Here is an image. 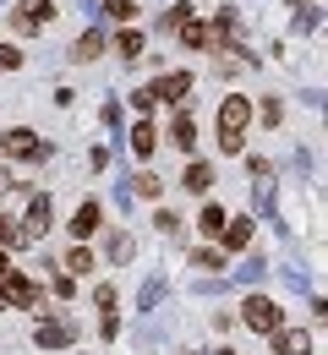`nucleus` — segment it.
Here are the masks:
<instances>
[{
    "label": "nucleus",
    "mask_w": 328,
    "mask_h": 355,
    "mask_svg": "<svg viewBox=\"0 0 328 355\" xmlns=\"http://www.w3.org/2000/svg\"><path fill=\"white\" fill-rule=\"evenodd\" d=\"M191 268H225V252H219V246H197V252H191Z\"/></svg>",
    "instance_id": "cd10ccee"
},
{
    "label": "nucleus",
    "mask_w": 328,
    "mask_h": 355,
    "mask_svg": "<svg viewBox=\"0 0 328 355\" xmlns=\"http://www.w3.org/2000/svg\"><path fill=\"white\" fill-rule=\"evenodd\" d=\"M0 66H6V71H17V66H22V55H17L11 44H0Z\"/></svg>",
    "instance_id": "e433bc0d"
},
{
    "label": "nucleus",
    "mask_w": 328,
    "mask_h": 355,
    "mask_svg": "<svg viewBox=\"0 0 328 355\" xmlns=\"http://www.w3.org/2000/svg\"><path fill=\"white\" fill-rule=\"evenodd\" d=\"M49 219H55V202H49L44 191H33V197H28V214H22V224H17V235H22V246H28V241H44Z\"/></svg>",
    "instance_id": "423d86ee"
},
{
    "label": "nucleus",
    "mask_w": 328,
    "mask_h": 355,
    "mask_svg": "<svg viewBox=\"0 0 328 355\" xmlns=\"http://www.w3.org/2000/svg\"><path fill=\"white\" fill-rule=\"evenodd\" d=\"M284 284L301 295V290H312V273H307V268H290V273H284Z\"/></svg>",
    "instance_id": "2f4dec72"
},
{
    "label": "nucleus",
    "mask_w": 328,
    "mask_h": 355,
    "mask_svg": "<svg viewBox=\"0 0 328 355\" xmlns=\"http://www.w3.org/2000/svg\"><path fill=\"white\" fill-rule=\"evenodd\" d=\"M181 44L187 49H214V22H181Z\"/></svg>",
    "instance_id": "dca6fc26"
},
{
    "label": "nucleus",
    "mask_w": 328,
    "mask_h": 355,
    "mask_svg": "<svg viewBox=\"0 0 328 355\" xmlns=\"http://www.w3.org/2000/svg\"><path fill=\"white\" fill-rule=\"evenodd\" d=\"M219 355H235V350H219Z\"/></svg>",
    "instance_id": "58836bf2"
},
{
    "label": "nucleus",
    "mask_w": 328,
    "mask_h": 355,
    "mask_svg": "<svg viewBox=\"0 0 328 355\" xmlns=\"http://www.w3.org/2000/svg\"><path fill=\"white\" fill-rule=\"evenodd\" d=\"M279 115H284V104L268 93V98H263V126H279Z\"/></svg>",
    "instance_id": "473e14b6"
},
{
    "label": "nucleus",
    "mask_w": 328,
    "mask_h": 355,
    "mask_svg": "<svg viewBox=\"0 0 328 355\" xmlns=\"http://www.w3.org/2000/svg\"><path fill=\"white\" fill-rule=\"evenodd\" d=\"M126 191H132V197H159V191H164V180L153 175V170H137V175H132V186H126Z\"/></svg>",
    "instance_id": "5701e85b"
},
{
    "label": "nucleus",
    "mask_w": 328,
    "mask_h": 355,
    "mask_svg": "<svg viewBox=\"0 0 328 355\" xmlns=\"http://www.w3.org/2000/svg\"><path fill=\"white\" fill-rule=\"evenodd\" d=\"M246 121H252V98H246V93H230V98L219 104V148H225V153H241Z\"/></svg>",
    "instance_id": "f257e3e1"
},
{
    "label": "nucleus",
    "mask_w": 328,
    "mask_h": 355,
    "mask_svg": "<svg viewBox=\"0 0 328 355\" xmlns=\"http://www.w3.org/2000/svg\"><path fill=\"white\" fill-rule=\"evenodd\" d=\"M0 246H22V235H17V224L0 214Z\"/></svg>",
    "instance_id": "f704fd0d"
},
{
    "label": "nucleus",
    "mask_w": 328,
    "mask_h": 355,
    "mask_svg": "<svg viewBox=\"0 0 328 355\" xmlns=\"http://www.w3.org/2000/svg\"><path fill=\"white\" fill-rule=\"evenodd\" d=\"M49 17H55L49 0H17V28H22V33H39Z\"/></svg>",
    "instance_id": "9b49d317"
},
{
    "label": "nucleus",
    "mask_w": 328,
    "mask_h": 355,
    "mask_svg": "<svg viewBox=\"0 0 328 355\" xmlns=\"http://www.w3.org/2000/svg\"><path fill=\"white\" fill-rule=\"evenodd\" d=\"M115 49H121V60H137L142 55V33L137 28H121V33H115Z\"/></svg>",
    "instance_id": "a878e982"
},
{
    "label": "nucleus",
    "mask_w": 328,
    "mask_h": 355,
    "mask_svg": "<svg viewBox=\"0 0 328 355\" xmlns=\"http://www.w3.org/2000/svg\"><path fill=\"white\" fill-rule=\"evenodd\" d=\"M241 322H246L252 334H263V339H268V334H274V328L284 322V311L274 306L268 295H246V301H241Z\"/></svg>",
    "instance_id": "7ed1b4c3"
},
{
    "label": "nucleus",
    "mask_w": 328,
    "mask_h": 355,
    "mask_svg": "<svg viewBox=\"0 0 328 355\" xmlns=\"http://www.w3.org/2000/svg\"><path fill=\"white\" fill-rule=\"evenodd\" d=\"M252 224H257V219H225V230L214 235L219 252H246V246H252Z\"/></svg>",
    "instance_id": "9d476101"
},
{
    "label": "nucleus",
    "mask_w": 328,
    "mask_h": 355,
    "mask_svg": "<svg viewBox=\"0 0 328 355\" xmlns=\"http://www.w3.org/2000/svg\"><path fill=\"white\" fill-rule=\"evenodd\" d=\"M290 22H295L301 33H307V28H318V6H301V0H295V17H290Z\"/></svg>",
    "instance_id": "c85d7f7f"
},
{
    "label": "nucleus",
    "mask_w": 328,
    "mask_h": 355,
    "mask_svg": "<svg viewBox=\"0 0 328 355\" xmlns=\"http://www.w3.org/2000/svg\"><path fill=\"white\" fill-rule=\"evenodd\" d=\"M268 339H274V355H312V334H307V328H290V322H279Z\"/></svg>",
    "instance_id": "6e6552de"
},
{
    "label": "nucleus",
    "mask_w": 328,
    "mask_h": 355,
    "mask_svg": "<svg viewBox=\"0 0 328 355\" xmlns=\"http://www.w3.org/2000/svg\"><path fill=\"white\" fill-rule=\"evenodd\" d=\"M170 142H175L181 153H191V148H197V121H191L187 110H181V115L170 121Z\"/></svg>",
    "instance_id": "4468645a"
},
{
    "label": "nucleus",
    "mask_w": 328,
    "mask_h": 355,
    "mask_svg": "<svg viewBox=\"0 0 328 355\" xmlns=\"http://www.w3.org/2000/svg\"><path fill=\"white\" fill-rule=\"evenodd\" d=\"M0 153L28 159V164H44V159H49V142H39V132H28V126H17V132L0 137Z\"/></svg>",
    "instance_id": "39448f33"
},
{
    "label": "nucleus",
    "mask_w": 328,
    "mask_h": 355,
    "mask_svg": "<svg viewBox=\"0 0 328 355\" xmlns=\"http://www.w3.org/2000/svg\"><path fill=\"white\" fill-rule=\"evenodd\" d=\"M268 279V257L263 252H246V263L235 268V284H263Z\"/></svg>",
    "instance_id": "2eb2a0df"
},
{
    "label": "nucleus",
    "mask_w": 328,
    "mask_h": 355,
    "mask_svg": "<svg viewBox=\"0 0 328 355\" xmlns=\"http://www.w3.org/2000/svg\"><path fill=\"white\" fill-rule=\"evenodd\" d=\"M153 148H159V126H153V121H137V126H132V153L148 159Z\"/></svg>",
    "instance_id": "f3484780"
},
{
    "label": "nucleus",
    "mask_w": 328,
    "mask_h": 355,
    "mask_svg": "<svg viewBox=\"0 0 328 355\" xmlns=\"http://www.w3.org/2000/svg\"><path fill=\"white\" fill-rule=\"evenodd\" d=\"M159 301H164V279H148V284H142V295H137V306H142V311H153Z\"/></svg>",
    "instance_id": "bb28decb"
},
{
    "label": "nucleus",
    "mask_w": 328,
    "mask_h": 355,
    "mask_svg": "<svg viewBox=\"0 0 328 355\" xmlns=\"http://www.w3.org/2000/svg\"><path fill=\"white\" fill-rule=\"evenodd\" d=\"M33 345H39V350H71V345H77V317H66V311H44L39 328H33Z\"/></svg>",
    "instance_id": "f03ea898"
},
{
    "label": "nucleus",
    "mask_w": 328,
    "mask_h": 355,
    "mask_svg": "<svg viewBox=\"0 0 328 355\" xmlns=\"http://www.w3.org/2000/svg\"><path fill=\"white\" fill-rule=\"evenodd\" d=\"M181 22H191V6H187V0H175V6L159 17V33H181Z\"/></svg>",
    "instance_id": "b1692460"
},
{
    "label": "nucleus",
    "mask_w": 328,
    "mask_h": 355,
    "mask_svg": "<svg viewBox=\"0 0 328 355\" xmlns=\"http://www.w3.org/2000/svg\"><path fill=\"white\" fill-rule=\"evenodd\" d=\"M98 339H121V311H104L98 317Z\"/></svg>",
    "instance_id": "c756f323"
},
{
    "label": "nucleus",
    "mask_w": 328,
    "mask_h": 355,
    "mask_svg": "<svg viewBox=\"0 0 328 355\" xmlns=\"http://www.w3.org/2000/svg\"><path fill=\"white\" fill-rule=\"evenodd\" d=\"M0 311H6V301H0Z\"/></svg>",
    "instance_id": "ea45409f"
},
{
    "label": "nucleus",
    "mask_w": 328,
    "mask_h": 355,
    "mask_svg": "<svg viewBox=\"0 0 328 355\" xmlns=\"http://www.w3.org/2000/svg\"><path fill=\"white\" fill-rule=\"evenodd\" d=\"M181 186H187V191H197V197H202V191L214 186V164H208V159H191V170H187V180H181Z\"/></svg>",
    "instance_id": "6ab92c4d"
},
{
    "label": "nucleus",
    "mask_w": 328,
    "mask_h": 355,
    "mask_svg": "<svg viewBox=\"0 0 328 355\" xmlns=\"http://www.w3.org/2000/svg\"><path fill=\"white\" fill-rule=\"evenodd\" d=\"M55 295H60V301H71V295H77V279H71V273H60V279H55Z\"/></svg>",
    "instance_id": "c9c22d12"
},
{
    "label": "nucleus",
    "mask_w": 328,
    "mask_h": 355,
    "mask_svg": "<svg viewBox=\"0 0 328 355\" xmlns=\"http://www.w3.org/2000/svg\"><path fill=\"white\" fill-rule=\"evenodd\" d=\"M252 214H263L268 224H279V208H274V175H263L252 186Z\"/></svg>",
    "instance_id": "ddd939ff"
},
{
    "label": "nucleus",
    "mask_w": 328,
    "mask_h": 355,
    "mask_svg": "<svg viewBox=\"0 0 328 355\" xmlns=\"http://www.w3.org/2000/svg\"><path fill=\"white\" fill-rule=\"evenodd\" d=\"M104 257H110L115 268H126L132 257H137V241H132L126 230H110V241H104Z\"/></svg>",
    "instance_id": "f8f14e48"
},
{
    "label": "nucleus",
    "mask_w": 328,
    "mask_h": 355,
    "mask_svg": "<svg viewBox=\"0 0 328 355\" xmlns=\"http://www.w3.org/2000/svg\"><path fill=\"white\" fill-rule=\"evenodd\" d=\"M153 230H159L164 241H181V235H187V224H181L175 208H159V214H153Z\"/></svg>",
    "instance_id": "4be33fe9"
},
{
    "label": "nucleus",
    "mask_w": 328,
    "mask_h": 355,
    "mask_svg": "<svg viewBox=\"0 0 328 355\" xmlns=\"http://www.w3.org/2000/svg\"><path fill=\"white\" fill-rule=\"evenodd\" d=\"M6 273H11V263H6V252H0V279H6Z\"/></svg>",
    "instance_id": "4c0bfd02"
},
{
    "label": "nucleus",
    "mask_w": 328,
    "mask_h": 355,
    "mask_svg": "<svg viewBox=\"0 0 328 355\" xmlns=\"http://www.w3.org/2000/svg\"><path fill=\"white\" fill-rule=\"evenodd\" d=\"M98 11H104V17H110V22H121V28H126V22H132V17H137V0H104V6H98Z\"/></svg>",
    "instance_id": "393cba45"
},
{
    "label": "nucleus",
    "mask_w": 328,
    "mask_h": 355,
    "mask_svg": "<svg viewBox=\"0 0 328 355\" xmlns=\"http://www.w3.org/2000/svg\"><path fill=\"white\" fill-rule=\"evenodd\" d=\"M60 268H66V273H71V279H83V273H94V252H88V246H83V241H77V246H71V252H66V257H60Z\"/></svg>",
    "instance_id": "a211bd4d"
},
{
    "label": "nucleus",
    "mask_w": 328,
    "mask_h": 355,
    "mask_svg": "<svg viewBox=\"0 0 328 355\" xmlns=\"http://www.w3.org/2000/svg\"><path fill=\"white\" fill-rule=\"evenodd\" d=\"M187 88H191V71H164V77L148 83V98H153V104H181Z\"/></svg>",
    "instance_id": "0eeeda50"
},
{
    "label": "nucleus",
    "mask_w": 328,
    "mask_h": 355,
    "mask_svg": "<svg viewBox=\"0 0 328 355\" xmlns=\"http://www.w3.org/2000/svg\"><path fill=\"white\" fill-rule=\"evenodd\" d=\"M0 301L6 306H44V290H39V279H28V273H6L0 279Z\"/></svg>",
    "instance_id": "20e7f679"
},
{
    "label": "nucleus",
    "mask_w": 328,
    "mask_h": 355,
    "mask_svg": "<svg viewBox=\"0 0 328 355\" xmlns=\"http://www.w3.org/2000/svg\"><path fill=\"white\" fill-rule=\"evenodd\" d=\"M225 219H230V214H225V208H219V202H202V214H197V230H202V235H208V241H214V235H219V230H225Z\"/></svg>",
    "instance_id": "412c9836"
},
{
    "label": "nucleus",
    "mask_w": 328,
    "mask_h": 355,
    "mask_svg": "<svg viewBox=\"0 0 328 355\" xmlns=\"http://www.w3.org/2000/svg\"><path fill=\"white\" fill-rule=\"evenodd\" d=\"M98 55H104V33H98V28H88V33L71 44V60H98Z\"/></svg>",
    "instance_id": "aec40b11"
},
{
    "label": "nucleus",
    "mask_w": 328,
    "mask_h": 355,
    "mask_svg": "<svg viewBox=\"0 0 328 355\" xmlns=\"http://www.w3.org/2000/svg\"><path fill=\"white\" fill-rule=\"evenodd\" d=\"M94 301H98V311H115V306H121V295H115V284H98V290H94Z\"/></svg>",
    "instance_id": "7c9ffc66"
},
{
    "label": "nucleus",
    "mask_w": 328,
    "mask_h": 355,
    "mask_svg": "<svg viewBox=\"0 0 328 355\" xmlns=\"http://www.w3.org/2000/svg\"><path fill=\"white\" fill-rule=\"evenodd\" d=\"M104 208H98L94 197H88V202H77V214H71V224H66V230H71V235H77V241H88V235H98V230H104Z\"/></svg>",
    "instance_id": "1a4fd4ad"
},
{
    "label": "nucleus",
    "mask_w": 328,
    "mask_h": 355,
    "mask_svg": "<svg viewBox=\"0 0 328 355\" xmlns=\"http://www.w3.org/2000/svg\"><path fill=\"white\" fill-rule=\"evenodd\" d=\"M121 121H126V115H121V104H115V98H104V126H110V132H121Z\"/></svg>",
    "instance_id": "72a5a7b5"
}]
</instances>
